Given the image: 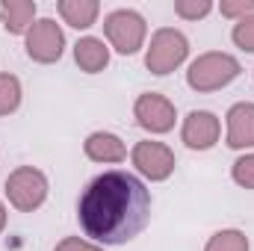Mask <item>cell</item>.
I'll return each mask as SVG.
<instances>
[{"mask_svg": "<svg viewBox=\"0 0 254 251\" xmlns=\"http://www.w3.org/2000/svg\"><path fill=\"white\" fill-rule=\"evenodd\" d=\"M151 219L148 187L122 169L104 172L80 192L77 222L95 246H125L136 240Z\"/></svg>", "mask_w": 254, "mask_h": 251, "instance_id": "1", "label": "cell"}, {"mask_svg": "<svg viewBox=\"0 0 254 251\" xmlns=\"http://www.w3.org/2000/svg\"><path fill=\"white\" fill-rule=\"evenodd\" d=\"M240 71H243V65L237 57L222 54V51H207L190 63L187 83H190L192 92L207 95V92H216V89H225L228 83H234L240 77Z\"/></svg>", "mask_w": 254, "mask_h": 251, "instance_id": "2", "label": "cell"}, {"mask_svg": "<svg viewBox=\"0 0 254 251\" xmlns=\"http://www.w3.org/2000/svg\"><path fill=\"white\" fill-rule=\"evenodd\" d=\"M187 57H190V39L175 27H160L145 51V68L157 77H166L187 63Z\"/></svg>", "mask_w": 254, "mask_h": 251, "instance_id": "3", "label": "cell"}, {"mask_svg": "<svg viewBox=\"0 0 254 251\" xmlns=\"http://www.w3.org/2000/svg\"><path fill=\"white\" fill-rule=\"evenodd\" d=\"M48 192H51L48 175L36 166H18L6 178V198L18 213H36L48 201Z\"/></svg>", "mask_w": 254, "mask_h": 251, "instance_id": "4", "label": "cell"}, {"mask_svg": "<svg viewBox=\"0 0 254 251\" xmlns=\"http://www.w3.org/2000/svg\"><path fill=\"white\" fill-rule=\"evenodd\" d=\"M104 36H107L110 48H116L122 57H133L145 45L148 24L136 9H116L104 18Z\"/></svg>", "mask_w": 254, "mask_h": 251, "instance_id": "5", "label": "cell"}, {"mask_svg": "<svg viewBox=\"0 0 254 251\" xmlns=\"http://www.w3.org/2000/svg\"><path fill=\"white\" fill-rule=\"evenodd\" d=\"M24 51L33 63L39 65H54L63 60L65 51V33L54 18H36L30 33L24 36Z\"/></svg>", "mask_w": 254, "mask_h": 251, "instance_id": "6", "label": "cell"}, {"mask_svg": "<svg viewBox=\"0 0 254 251\" xmlns=\"http://www.w3.org/2000/svg\"><path fill=\"white\" fill-rule=\"evenodd\" d=\"M130 163H133L136 172H139L145 181H151V184L169 181V178L175 175V166H178L175 151H172L166 142H151V139L133 145V151H130Z\"/></svg>", "mask_w": 254, "mask_h": 251, "instance_id": "7", "label": "cell"}, {"mask_svg": "<svg viewBox=\"0 0 254 251\" xmlns=\"http://www.w3.org/2000/svg\"><path fill=\"white\" fill-rule=\"evenodd\" d=\"M133 119L136 125L154 136H163L169 130H175V122H178V110L175 104L160 95V92H142L133 104Z\"/></svg>", "mask_w": 254, "mask_h": 251, "instance_id": "8", "label": "cell"}, {"mask_svg": "<svg viewBox=\"0 0 254 251\" xmlns=\"http://www.w3.org/2000/svg\"><path fill=\"white\" fill-rule=\"evenodd\" d=\"M222 136V122L210 110H192L181 125V142L190 151H210Z\"/></svg>", "mask_w": 254, "mask_h": 251, "instance_id": "9", "label": "cell"}, {"mask_svg": "<svg viewBox=\"0 0 254 251\" xmlns=\"http://www.w3.org/2000/svg\"><path fill=\"white\" fill-rule=\"evenodd\" d=\"M228 148L234 151H246V148H254V104L252 101H240L228 110Z\"/></svg>", "mask_w": 254, "mask_h": 251, "instance_id": "10", "label": "cell"}, {"mask_svg": "<svg viewBox=\"0 0 254 251\" xmlns=\"http://www.w3.org/2000/svg\"><path fill=\"white\" fill-rule=\"evenodd\" d=\"M83 154L92 163H125L127 160V145L122 142V136L110 133V130H95L86 136L83 142Z\"/></svg>", "mask_w": 254, "mask_h": 251, "instance_id": "11", "label": "cell"}, {"mask_svg": "<svg viewBox=\"0 0 254 251\" xmlns=\"http://www.w3.org/2000/svg\"><path fill=\"white\" fill-rule=\"evenodd\" d=\"M0 24L9 36H27L36 24V0H3Z\"/></svg>", "mask_w": 254, "mask_h": 251, "instance_id": "12", "label": "cell"}, {"mask_svg": "<svg viewBox=\"0 0 254 251\" xmlns=\"http://www.w3.org/2000/svg\"><path fill=\"white\" fill-rule=\"evenodd\" d=\"M74 63L80 65V71L86 74H98L110 65V48L104 45V39L95 36H83L74 45Z\"/></svg>", "mask_w": 254, "mask_h": 251, "instance_id": "13", "label": "cell"}, {"mask_svg": "<svg viewBox=\"0 0 254 251\" xmlns=\"http://www.w3.org/2000/svg\"><path fill=\"white\" fill-rule=\"evenodd\" d=\"M57 12L68 27L74 30H89L98 15H101V3L98 0H60L57 3Z\"/></svg>", "mask_w": 254, "mask_h": 251, "instance_id": "14", "label": "cell"}, {"mask_svg": "<svg viewBox=\"0 0 254 251\" xmlns=\"http://www.w3.org/2000/svg\"><path fill=\"white\" fill-rule=\"evenodd\" d=\"M204 251H249V237L237 228H225L207 240Z\"/></svg>", "mask_w": 254, "mask_h": 251, "instance_id": "15", "label": "cell"}, {"mask_svg": "<svg viewBox=\"0 0 254 251\" xmlns=\"http://www.w3.org/2000/svg\"><path fill=\"white\" fill-rule=\"evenodd\" d=\"M21 80L15 74H0V119L3 116H12L18 107H21Z\"/></svg>", "mask_w": 254, "mask_h": 251, "instance_id": "16", "label": "cell"}, {"mask_svg": "<svg viewBox=\"0 0 254 251\" xmlns=\"http://www.w3.org/2000/svg\"><path fill=\"white\" fill-rule=\"evenodd\" d=\"M213 12V0H175V15L184 21H198Z\"/></svg>", "mask_w": 254, "mask_h": 251, "instance_id": "17", "label": "cell"}, {"mask_svg": "<svg viewBox=\"0 0 254 251\" xmlns=\"http://www.w3.org/2000/svg\"><path fill=\"white\" fill-rule=\"evenodd\" d=\"M231 39H234V45H237L240 51L254 54V15H246L243 21H237V24H234Z\"/></svg>", "mask_w": 254, "mask_h": 251, "instance_id": "18", "label": "cell"}, {"mask_svg": "<svg viewBox=\"0 0 254 251\" xmlns=\"http://www.w3.org/2000/svg\"><path fill=\"white\" fill-rule=\"evenodd\" d=\"M231 178H234L237 187L254 189V154H243V157L231 166Z\"/></svg>", "mask_w": 254, "mask_h": 251, "instance_id": "19", "label": "cell"}, {"mask_svg": "<svg viewBox=\"0 0 254 251\" xmlns=\"http://www.w3.org/2000/svg\"><path fill=\"white\" fill-rule=\"evenodd\" d=\"M219 12L231 21H243L246 15H254V0H222Z\"/></svg>", "mask_w": 254, "mask_h": 251, "instance_id": "20", "label": "cell"}, {"mask_svg": "<svg viewBox=\"0 0 254 251\" xmlns=\"http://www.w3.org/2000/svg\"><path fill=\"white\" fill-rule=\"evenodd\" d=\"M54 251H104V249L95 246V243H86V240H80V237H65L63 243H57Z\"/></svg>", "mask_w": 254, "mask_h": 251, "instance_id": "21", "label": "cell"}, {"mask_svg": "<svg viewBox=\"0 0 254 251\" xmlns=\"http://www.w3.org/2000/svg\"><path fill=\"white\" fill-rule=\"evenodd\" d=\"M3 228H6V204L0 201V231H3Z\"/></svg>", "mask_w": 254, "mask_h": 251, "instance_id": "22", "label": "cell"}]
</instances>
